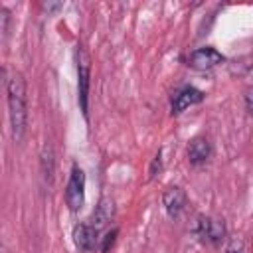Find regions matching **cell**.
I'll return each mask as SVG.
<instances>
[{
	"instance_id": "cell-2",
	"label": "cell",
	"mask_w": 253,
	"mask_h": 253,
	"mask_svg": "<svg viewBox=\"0 0 253 253\" xmlns=\"http://www.w3.org/2000/svg\"><path fill=\"white\" fill-rule=\"evenodd\" d=\"M75 61H77V99L79 109L87 119L89 113V85H91V57L83 45H77L75 49Z\"/></svg>"
},
{
	"instance_id": "cell-7",
	"label": "cell",
	"mask_w": 253,
	"mask_h": 253,
	"mask_svg": "<svg viewBox=\"0 0 253 253\" xmlns=\"http://www.w3.org/2000/svg\"><path fill=\"white\" fill-rule=\"evenodd\" d=\"M162 206L172 219H178L188 206V196L180 186H168L162 194Z\"/></svg>"
},
{
	"instance_id": "cell-14",
	"label": "cell",
	"mask_w": 253,
	"mask_h": 253,
	"mask_svg": "<svg viewBox=\"0 0 253 253\" xmlns=\"http://www.w3.org/2000/svg\"><path fill=\"white\" fill-rule=\"evenodd\" d=\"M225 253H245V241L241 237H229L225 245Z\"/></svg>"
},
{
	"instance_id": "cell-1",
	"label": "cell",
	"mask_w": 253,
	"mask_h": 253,
	"mask_svg": "<svg viewBox=\"0 0 253 253\" xmlns=\"http://www.w3.org/2000/svg\"><path fill=\"white\" fill-rule=\"evenodd\" d=\"M6 95H8L10 134L14 142H22L28 130V87L20 71H14L8 77Z\"/></svg>"
},
{
	"instance_id": "cell-10",
	"label": "cell",
	"mask_w": 253,
	"mask_h": 253,
	"mask_svg": "<svg viewBox=\"0 0 253 253\" xmlns=\"http://www.w3.org/2000/svg\"><path fill=\"white\" fill-rule=\"evenodd\" d=\"M186 154H188V160L190 164L194 166H200V164H206L211 156V144L206 136H196L188 142V148H186Z\"/></svg>"
},
{
	"instance_id": "cell-5",
	"label": "cell",
	"mask_w": 253,
	"mask_h": 253,
	"mask_svg": "<svg viewBox=\"0 0 253 253\" xmlns=\"http://www.w3.org/2000/svg\"><path fill=\"white\" fill-rule=\"evenodd\" d=\"M225 57L223 53H219L215 47H198L194 51H190L188 55V65L194 67V69H200V71H206V69H211V67H217L219 63H223Z\"/></svg>"
},
{
	"instance_id": "cell-16",
	"label": "cell",
	"mask_w": 253,
	"mask_h": 253,
	"mask_svg": "<svg viewBox=\"0 0 253 253\" xmlns=\"http://www.w3.org/2000/svg\"><path fill=\"white\" fill-rule=\"evenodd\" d=\"M245 111H247V115L253 113V107H251V87L245 89Z\"/></svg>"
},
{
	"instance_id": "cell-17",
	"label": "cell",
	"mask_w": 253,
	"mask_h": 253,
	"mask_svg": "<svg viewBox=\"0 0 253 253\" xmlns=\"http://www.w3.org/2000/svg\"><path fill=\"white\" fill-rule=\"evenodd\" d=\"M59 8H63L61 2H43V10H47V12H55Z\"/></svg>"
},
{
	"instance_id": "cell-6",
	"label": "cell",
	"mask_w": 253,
	"mask_h": 253,
	"mask_svg": "<svg viewBox=\"0 0 253 253\" xmlns=\"http://www.w3.org/2000/svg\"><path fill=\"white\" fill-rule=\"evenodd\" d=\"M204 91H200L198 87H192V85H184L180 87L174 95H172V101H170V107H172V115H182L186 109L198 105L204 101Z\"/></svg>"
},
{
	"instance_id": "cell-13",
	"label": "cell",
	"mask_w": 253,
	"mask_h": 253,
	"mask_svg": "<svg viewBox=\"0 0 253 253\" xmlns=\"http://www.w3.org/2000/svg\"><path fill=\"white\" fill-rule=\"evenodd\" d=\"M117 235H119V229L117 227H113L111 231H107L103 237H99V243H97V249L101 251V253H107L113 245H115V241H117Z\"/></svg>"
},
{
	"instance_id": "cell-15",
	"label": "cell",
	"mask_w": 253,
	"mask_h": 253,
	"mask_svg": "<svg viewBox=\"0 0 253 253\" xmlns=\"http://www.w3.org/2000/svg\"><path fill=\"white\" fill-rule=\"evenodd\" d=\"M160 170H162V152L158 150V152H156V156L152 158V164H150V170H148L150 178H156V176L160 174Z\"/></svg>"
},
{
	"instance_id": "cell-3",
	"label": "cell",
	"mask_w": 253,
	"mask_h": 253,
	"mask_svg": "<svg viewBox=\"0 0 253 253\" xmlns=\"http://www.w3.org/2000/svg\"><path fill=\"white\" fill-rule=\"evenodd\" d=\"M63 196H65V204H67L69 211H79L85 206V172L79 164L71 166Z\"/></svg>"
},
{
	"instance_id": "cell-8",
	"label": "cell",
	"mask_w": 253,
	"mask_h": 253,
	"mask_svg": "<svg viewBox=\"0 0 253 253\" xmlns=\"http://www.w3.org/2000/svg\"><path fill=\"white\" fill-rule=\"evenodd\" d=\"M115 217V202L111 198H101L99 204L95 206L93 213H91V219H89V225L95 229V231H103Z\"/></svg>"
},
{
	"instance_id": "cell-11",
	"label": "cell",
	"mask_w": 253,
	"mask_h": 253,
	"mask_svg": "<svg viewBox=\"0 0 253 253\" xmlns=\"http://www.w3.org/2000/svg\"><path fill=\"white\" fill-rule=\"evenodd\" d=\"M40 170H42L43 182L51 186L53 172H55V152H53V146L49 142H45L42 146V152H40Z\"/></svg>"
},
{
	"instance_id": "cell-12",
	"label": "cell",
	"mask_w": 253,
	"mask_h": 253,
	"mask_svg": "<svg viewBox=\"0 0 253 253\" xmlns=\"http://www.w3.org/2000/svg\"><path fill=\"white\" fill-rule=\"evenodd\" d=\"M10 24H12V14L6 6H0V43L6 42L10 34Z\"/></svg>"
},
{
	"instance_id": "cell-4",
	"label": "cell",
	"mask_w": 253,
	"mask_h": 253,
	"mask_svg": "<svg viewBox=\"0 0 253 253\" xmlns=\"http://www.w3.org/2000/svg\"><path fill=\"white\" fill-rule=\"evenodd\" d=\"M194 233H196V237H198L202 243L219 245V243L225 239L227 229H225V223H223L221 219L210 217V215H200L198 221H196Z\"/></svg>"
},
{
	"instance_id": "cell-9",
	"label": "cell",
	"mask_w": 253,
	"mask_h": 253,
	"mask_svg": "<svg viewBox=\"0 0 253 253\" xmlns=\"http://www.w3.org/2000/svg\"><path fill=\"white\" fill-rule=\"evenodd\" d=\"M73 243L81 253H91L99 243V231H95L89 223H77L73 227Z\"/></svg>"
}]
</instances>
